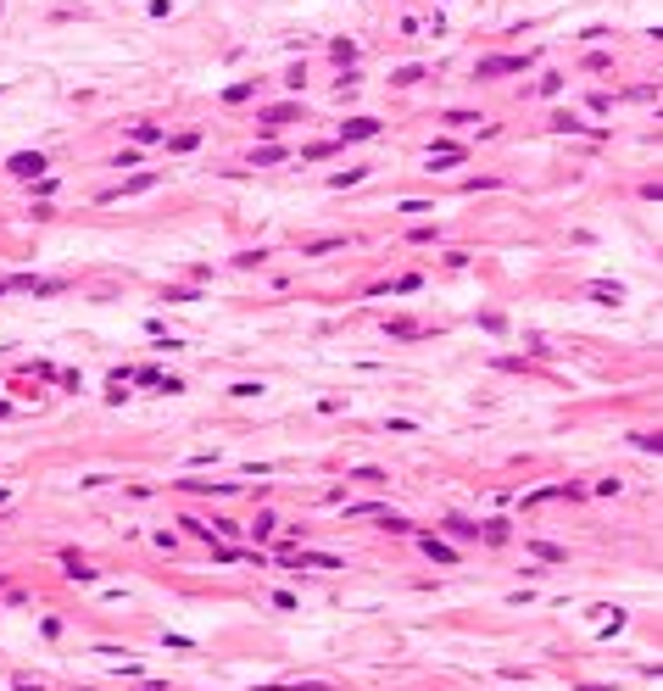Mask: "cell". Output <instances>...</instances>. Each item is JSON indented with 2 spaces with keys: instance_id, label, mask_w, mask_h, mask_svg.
I'll return each mask as SVG.
<instances>
[{
  "instance_id": "cell-2",
  "label": "cell",
  "mask_w": 663,
  "mask_h": 691,
  "mask_svg": "<svg viewBox=\"0 0 663 691\" xmlns=\"http://www.w3.org/2000/svg\"><path fill=\"white\" fill-rule=\"evenodd\" d=\"M524 67V56H490V62H479V78H490V73H518Z\"/></svg>"
},
{
  "instance_id": "cell-4",
  "label": "cell",
  "mask_w": 663,
  "mask_h": 691,
  "mask_svg": "<svg viewBox=\"0 0 663 691\" xmlns=\"http://www.w3.org/2000/svg\"><path fill=\"white\" fill-rule=\"evenodd\" d=\"M418 546H424V552H429V557H435V563H458V552H451V546H446V541H435V535H424V541H418Z\"/></svg>"
},
{
  "instance_id": "cell-6",
  "label": "cell",
  "mask_w": 663,
  "mask_h": 691,
  "mask_svg": "<svg viewBox=\"0 0 663 691\" xmlns=\"http://www.w3.org/2000/svg\"><path fill=\"white\" fill-rule=\"evenodd\" d=\"M579 691H613V686H579Z\"/></svg>"
},
{
  "instance_id": "cell-1",
  "label": "cell",
  "mask_w": 663,
  "mask_h": 691,
  "mask_svg": "<svg viewBox=\"0 0 663 691\" xmlns=\"http://www.w3.org/2000/svg\"><path fill=\"white\" fill-rule=\"evenodd\" d=\"M12 173H17V179H39V173H45V156H39V151H17Z\"/></svg>"
},
{
  "instance_id": "cell-5",
  "label": "cell",
  "mask_w": 663,
  "mask_h": 691,
  "mask_svg": "<svg viewBox=\"0 0 663 691\" xmlns=\"http://www.w3.org/2000/svg\"><path fill=\"white\" fill-rule=\"evenodd\" d=\"M368 134H379V123H374V117H357V123H346V140H368Z\"/></svg>"
},
{
  "instance_id": "cell-3",
  "label": "cell",
  "mask_w": 663,
  "mask_h": 691,
  "mask_svg": "<svg viewBox=\"0 0 663 691\" xmlns=\"http://www.w3.org/2000/svg\"><path fill=\"white\" fill-rule=\"evenodd\" d=\"M296 563H301V569H346L340 557H329V552H301Z\"/></svg>"
}]
</instances>
